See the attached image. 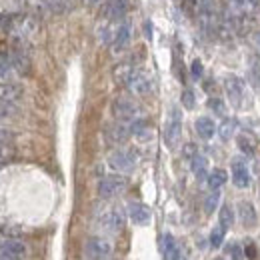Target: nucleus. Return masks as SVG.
<instances>
[{"mask_svg":"<svg viewBox=\"0 0 260 260\" xmlns=\"http://www.w3.org/2000/svg\"><path fill=\"white\" fill-rule=\"evenodd\" d=\"M194 8L200 28L206 34L216 32L218 22H220V12H218V6H216V0H196Z\"/></svg>","mask_w":260,"mask_h":260,"instance_id":"nucleus-1","label":"nucleus"},{"mask_svg":"<svg viewBox=\"0 0 260 260\" xmlns=\"http://www.w3.org/2000/svg\"><path fill=\"white\" fill-rule=\"evenodd\" d=\"M110 254H112V244L102 236H92L84 242V256L88 260H108Z\"/></svg>","mask_w":260,"mask_h":260,"instance_id":"nucleus-2","label":"nucleus"},{"mask_svg":"<svg viewBox=\"0 0 260 260\" xmlns=\"http://www.w3.org/2000/svg\"><path fill=\"white\" fill-rule=\"evenodd\" d=\"M138 104L136 102H132L130 98H116L114 100V104H112V114L116 116V120L118 122H134V120H138L136 116H138Z\"/></svg>","mask_w":260,"mask_h":260,"instance_id":"nucleus-3","label":"nucleus"},{"mask_svg":"<svg viewBox=\"0 0 260 260\" xmlns=\"http://www.w3.org/2000/svg\"><path fill=\"white\" fill-rule=\"evenodd\" d=\"M180 134H182V114L180 110L174 106L168 114V122H166V130H164V140L170 148H174L180 140Z\"/></svg>","mask_w":260,"mask_h":260,"instance_id":"nucleus-4","label":"nucleus"},{"mask_svg":"<svg viewBox=\"0 0 260 260\" xmlns=\"http://www.w3.org/2000/svg\"><path fill=\"white\" fill-rule=\"evenodd\" d=\"M126 188V178L112 174V176H104L98 182V196L100 198H114L116 194H120Z\"/></svg>","mask_w":260,"mask_h":260,"instance_id":"nucleus-5","label":"nucleus"},{"mask_svg":"<svg viewBox=\"0 0 260 260\" xmlns=\"http://www.w3.org/2000/svg\"><path fill=\"white\" fill-rule=\"evenodd\" d=\"M26 256V244L16 238L0 240V260H22Z\"/></svg>","mask_w":260,"mask_h":260,"instance_id":"nucleus-6","label":"nucleus"},{"mask_svg":"<svg viewBox=\"0 0 260 260\" xmlns=\"http://www.w3.org/2000/svg\"><path fill=\"white\" fill-rule=\"evenodd\" d=\"M108 164L116 172H130L136 166V154L132 150H116V152L110 154Z\"/></svg>","mask_w":260,"mask_h":260,"instance_id":"nucleus-7","label":"nucleus"},{"mask_svg":"<svg viewBox=\"0 0 260 260\" xmlns=\"http://www.w3.org/2000/svg\"><path fill=\"white\" fill-rule=\"evenodd\" d=\"M126 86L130 88V92H134V94H148L152 82H150V76L142 68H134V72L130 74Z\"/></svg>","mask_w":260,"mask_h":260,"instance_id":"nucleus-8","label":"nucleus"},{"mask_svg":"<svg viewBox=\"0 0 260 260\" xmlns=\"http://www.w3.org/2000/svg\"><path fill=\"white\" fill-rule=\"evenodd\" d=\"M126 10H128V0H106L104 16L110 22H118V20L124 18Z\"/></svg>","mask_w":260,"mask_h":260,"instance_id":"nucleus-9","label":"nucleus"},{"mask_svg":"<svg viewBox=\"0 0 260 260\" xmlns=\"http://www.w3.org/2000/svg\"><path fill=\"white\" fill-rule=\"evenodd\" d=\"M10 62L14 66V70L18 72V74H30V56H28V52L24 50V48H20V46H16L14 50H12V54H10Z\"/></svg>","mask_w":260,"mask_h":260,"instance_id":"nucleus-10","label":"nucleus"},{"mask_svg":"<svg viewBox=\"0 0 260 260\" xmlns=\"http://www.w3.org/2000/svg\"><path fill=\"white\" fill-rule=\"evenodd\" d=\"M102 228L110 230V232H118L120 228L124 226V212L120 208H110L104 216H102Z\"/></svg>","mask_w":260,"mask_h":260,"instance_id":"nucleus-11","label":"nucleus"},{"mask_svg":"<svg viewBox=\"0 0 260 260\" xmlns=\"http://www.w3.org/2000/svg\"><path fill=\"white\" fill-rule=\"evenodd\" d=\"M224 88H226V94L230 98L232 104H240L242 102V94H244V86H242V80L236 78V76H228L224 80Z\"/></svg>","mask_w":260,"mask_h":260,"instance_id":"nucleus-12","label":"nucleus"},{"mask_svg":"<svg viewBox=\"0 0 260 260\" xmlns=\"http://www.w3.org/2000/svg\"><path fill=\"white\" fill-rule=\"evenodd\" d=\"M128 214H130V220H132L134 224L144 226V224L150 222V210H148V206L142 204V202H132L128 206Z\"/></svg>","mask_w":260,"mask_h":260,"instance_id":"nucleus-13","label":"nucleus"},{"mask_svg":"<svg viewBox=\"0 0 260 260\" xmlns=\"http://www.w3.org/2000/svg\"><path fill=\"white\" fill-rule=\"evenodd\" d=\"M22 98V86L16 82H0V100L16 104Z\"/></svg>","mask_w":260,"mask_h":260,"instance_id":"nucleus-14","label":"nucleus"},{"mask_svg":"<svg viewBox=\"0 0 260 260\" xmlns=\"http://www.w3.org/2000/svg\"><path fill=\"white\" fill-rule=\"evenodd\" d=\"M232 180H234V186H238V188L250 186V174H248V168L244 166V162H240V160L232 162Z\"/></svg>","mask_w":260,"mask_h":260,"instance_id":"nucleus-15","label":"nucleus"},{"mask_svg":"<svg viewBox=\"0 0 260 260\" xmlns=\"http://www.w3.org/2000/svg\"><path fill=\"white\" fill-rule=\"evenodd\" d=\"M14 156V136L8 130H0V164Z\"/></svg>","mask_w":260,"mask_h":260,"instance_id":"nucleus-16","label":"nucleus"},{"mask_svg":"<svg viewBox=\"0 0 260 260\" xmlns=\"http://www.w3.org/2000/svg\"><path fill=\"white\" fill-rule=\"evenodd\" d=\"M162 250H164V258L166 260H184V256H182V248L176 244V240H174L172 234H164Z\"/></svg>","mask_w":260,"mask_h":260,"instance_id":"nucleus-17","label":"nucleus"},{"mask_svg":"<svg viewBox=\"0 0 260 260\" xmlns=\"http://www.w3.org/2000/svg\"><path fill=\"white\" fill-rule=\"evenodd\" d=\"M130 130L126 128V124H122V122H116V124H110L108 128H106V138H108V142H112V144H122L126 138H128Z\"/></svg>","mask_w":260,"mask_h":260,"instance_id":"nucleus-18","label":"nucleus"},{"mask_svg":"<svg viewBox=\"0 0 260 260\" xmlns=\"http://www.w3.org/2000/svg\"><path fill=\"white\" fill-rule=\"evenodd\" d=\"M128 42H130V24L128 22H122V24L118 26V30L114 32L112 46H114L116 52H120V50H124V48L128 46Z\"/></svg>","mask_w":260,"mask_h":260,"instance_id":"nucleus-19","label":"nucleus"},{"mask_svg":"<svg viewBox=\"0 0 260 260\" xmlns=\"http://www.w3.org/2000/svg\"><path fill=\"white\" fill-rule=\"evenodd\" d=\"M248 78L252 82V86L260 90V56L258 54H250L248 56Z\"/></svg>","mask_w":260,"mask_h":260,"instance_id":"nucleus-20","label":"nucleus"},{"mask_svg":"<svg viewBox=\"0 0 260 260\" xmlns=\"http://www.w3.org/2000/svg\"><path fill=\"white\" fill-rule=\"evenodd\" d=\"M234 6L244 16H256V14H260V0H234Z\"/></svg>","mask_w":260,"mask_h":260,"instance_id":"nucleus-21","label":"nucleus"},{"mask_svg":"<svg viewBox=\"0 0 260 260\" xmlns=\"http://www.w3.org/2000/svg\"><path fill=\"white\" fill-rule=\"evenodd\" d=\"M196 132H198V136H200V138L210 140V138L214 136V132H216V126H214V122H212L210 118L202 116V118H198V120H196Z\"/></svg>","mask_w":260,"mask_h":260,"instance_id":"nucleus-22","label":"nucleus"},{"mask_svg":"<svg viewBox=\"0 0 260 260\" xmlns=\"http://www.w3.org/2000/svg\"><path fill=\"white\" fill-rule=\"evenodd\" d=\"M238 212H240V218H242L244 226H254L256 224V210L250 202H240Z\"/></svg>","mask_w":260,"mask_h":260,"instance_id":"nucleus-23","label":"nucleus"},{"mask_svg":"<svg viewBox=\"0 0 260 260\" xmlns=\"http://www.w3.org/2000/svg\"><path fill=\"white\" fill-rule=\"evenodd\" d=\"M192 164V172H194V176L198 180H202V178H206V172H208V160L202 156V154H196L194 158L190 160Z\"/></svg>","mask_w":260,"mask_h":260,"instance_id":"nucleus-24","label":"nucleus"},{"mask_svg":"<svg viewBox=\"0 0 260 260\" xmlns=\"http://www.w3.org/2000/svg\"><path fill=\"white\" fill-rule=\"evenodd\" d=\"M224 182H226V172L224 170H214V172L208 174V186L212 190H218L220 186H224Z\"/></svg>","mask_w":260,"mask_h":260,"instance_id":"nucleus-25","label":"nucleus"},{"mask_svg":"<svg viewBox=\"0 0 260 260\" xmlns=\"http://www.w3.org/2000/svg\"><path fill=\"white\" fill-rule=\"evenodd\" d=\"M218 220H220V226L224 228V230H228V228L234 224V210H232L228 204H224V206L220 208V212H218Z\"/></svg>","mask_w":260,"mask_h":260,"instance_id":"nucleus-26","label":"nucleus"},{"mask_svg":"<svg viewBox=\"0 0 260 260\" xmlns=\"http://www.w3.org/2000/svg\"><path fill=\"white\" fill-rule=\"evenodd\" d=\"M134 72V66L132 64H118L116 66V70H114V78L120 82V84H124L126 86V82H128V78H130V74Z\"/></svg>","mask_w":260,"mask_h":260,"instance_id":"nucleus-27","label":"nucleus"},{"mask_svg":"<svg viewBox=\"0 0 260 260\" xmlns=\"http://www.w3.org/2000/svg\"><path fill=\"white\" fill-rule=\"evenodd\" d=\"M14 72V66L10 62V56L0 58V82H10V76Z\"/></svg>","mask_w":260,"mask_h":260,"instance_id":"nucleus-28","label":"nucleus"},{"mask_svg":"<svg viewBox=\"0 0 260 260\" xmlns=\"http://www.w3.org/2000/svg\"><path fill=\"white\" fill-rule=\"evenodd\" d=\"M218 198H220V192H218V190H212L210 194L204 198V212H206V214H212V212H214V208L218 206Z\"/></svg>","mask_w":260,"mask_h":260,"instance_id":"nucleus-29","label":"nucleus"},{"mask_svg":"<svg viewBox=\"0 0 260 260\" xmlns=\"http://www.w3.org/2000/svg\"><path fill=\"white\" fill-rule=\"evenodd\" d=\"M224 234H226V230L222 226H216L212 230V234H210V244L214 246V248H218V246H222V242H224Z\"/></svg>","mask_w":260,"mask_h":260,"instance_id":"nucleus-30","label":"nucleus"},{"mask_svg":"<svg viewBox=\"0 0 260 260\" xmlns=\"http://www.w3.org/2000/svg\"><path fill=\"white\" fill-rule=\"evenodd\" d=\"M16 112H18L16 104H12V102H2V100H0V118H12Z\"/></svg>","mask_w":260,"mask_h":260,"instance_id":"nucleus-31","label":"nucleus"},{"mask_svg":"<svg viewBox=\"0 0 260 260\" xmlns=\"http://www.w3.org/2000/svg\"><path fill=\"white\" fill-rule=\"evenodd\" d=\"M238 146H240V150H242L244 154H248V156L254 154V146H252V142H250L246 136H240V138H238Z\"/></svg>","mask_w":260,"mask_h":260,"instance_id":"nucleus-32","label":"nucleus"},{"mask_svg":"<svg viewBox=\"0 0 260 260\" xmlns=\"http://www.w3.org/2000/svg\"><path fill=\"white\" fill-rule=\"evenodd\" d=\"M232 132H234V122H232V120H224V124L220 126V134H222V138L228 140V138L232 136Z\"/></svg>","mask_w":260,"mask_h":260,"instance_id":"nucleus-33","label":"nucleus"},{"mask_svg":"<svg viewBox=\"0 0 260 260\" xmlns=\"http://www.w3.org/2000/svg\"><path fill=\"white\" fill-rule=\"evenodd\" d=\"M182 104H184L186 108H192V106H194V94H192L190 90H184V92H182Z\"/></svg>","mask_w":260,"mask_h":260,"instance_id":"nucleus-34","label":"nucleus"},{"mask_svg":"<svg viewBox=\"0 0 260 260\" xmlns=\"http://www.w3.org/2000/svg\"><path fill=\"white\" fill-rule=\"evenodd\" d=\"M210 106H212V110H214V112H218V114H222V112H224L222 100H218V98H212V100H210Z\"/></svg>","mask_w":260,"mask_h":260,"instance_id":"nucleus-35","label":"nucleus"},{"mask_svg":"<svg viewBox=\"0 0 260 260\" xmlns=\"http://www.w3.org/2000/svg\"><path fill=\"white\" fill-rule=\"evenodd\" d=\"M228 250H230V254H232V258H234V260H240V258H242V254H240V252H242V248H240L238 244H232V246H230Z\"/></svg>","mask_w":260,"mask_h":260,"instance_id":"nucleus-36","label":"nucleus"},{"mask_svg":"<svg viewBox=\"0 0 260 260\" xmlns=\"http://www.w3.org/2000/svg\"><path fill=\"white\" fill-rule=\"evenodd\" d=\"M196 154H198V152H196L194 144H186V146H184V156H186V158H190V160H192Z\"/></svg>","mask_w":260,"mask_h":260,"instance_id":"nucleus-37","label":"nucleus"},{"mask_svg":"<svg viewBox=\"0 0 260 260\" xmlns=\"http://www.w3.org/2000/svg\"><path fill=\"white\" fill-rule=\"evenodd\" d=\"M244 252H246V258H250V260H254L256 258V246L250 242L246 248H244Z\"/></svg>","mask_w":260,"mask_h":260,"instance_id":"nucleus-38","label":"nucleus"},{"mask_svg":"<svg viewBox=\"0 0 260 260\" xmlns=\"http://www.w3.org/2000/svg\"><path fill=\"white\" fill-rule=\"evenodd\" d=\"M192 76H194V78H200V76H202V64H200V60H194V62H192Z\"/></svg>","mask_w":260,"mask_h":260,"instance_id":"nucleus-39","label":"nucleus"},{"mask_svg":"<svg viewBox=\"0 0 260 260\" xmlns=\"http://www.w3.org/2000/svg\"><path fill=\"white\" fill-rule=\"evenodd\" d=\"M106 0H86V4L88 6H100V4H104Z\"/></svg>","mask_w":260,"mask_h":260,"instance_id":"nucleus-40","label":"nucleus"},{"mask_svg":"<svg viewBox=\"0 0 260 260\" xmlns=\"http://www.w3.org/2000/svg\"><path fill=\"white\" fill-rule=\"evenodd\" d=\"M254 40H256V44H258V48H260V30L256 32V36H254Z\"/></svg>","mask_w":260,"mask_h":260,"instance_id":"nucleus-41","label":"nucleus"},{"mask_svg":"<svg viewBox=\"0 0 260 260\" xmlns=\"http://www.w3.org/2000/svg\"><path fill=\"white\" fill-rule=\"evenodd\" d=\"M216 260H222V258H216Z\"/></svg>","mask_w":260,"mask_h":260,"instance_id":"nucleus-42","label":"nucleus"}]
</instances>
